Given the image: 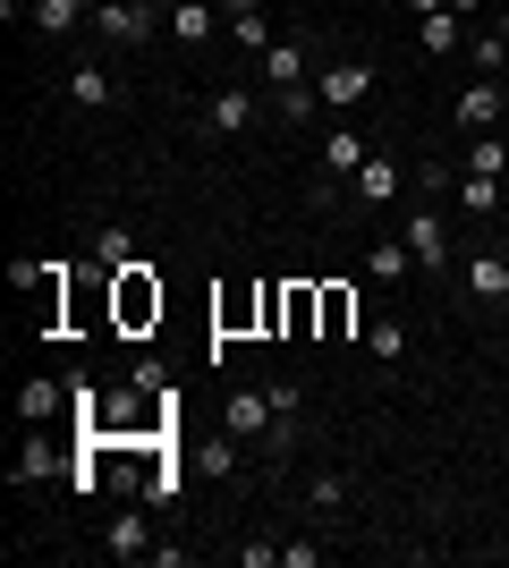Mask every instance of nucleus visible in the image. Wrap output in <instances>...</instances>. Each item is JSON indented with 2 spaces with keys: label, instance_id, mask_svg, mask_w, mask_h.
Here are the masks:
<instances>
[{
  "label": "nucleus",
  "instance_id": "10",
  "mask_svg": "<svg viewBox=\"0 0 509 568\" xmlns=\"http://www.w3.org/2000/svg\"><path fill=\"white\" fill-rule=\"evenodd\" d=\"M357 170H365V136H357V128H323V179L348 187Z\"/></svg>",
  "mask_w": 509,
  "mask_h": 568
},
{
  "label": "nucleus",
  "instance_id": "16",
  "mask_svg": "<svg viewBox=\"0 0 509 568\" xmlns=\"http://www.w3.org/2000/svg\"><path fill=\"white\" fill-rule=\"evenodd\" d=\"M315 323H323L315 281H289V297H281V332H289V339H315Z\"/></svg>",
  "mask_w": 509,
  "mask_h": 568
},
{
  "label": "nucleus",
  "instance_id": "22",
  "mask_svg": "<svg viewBox=\"0 0 509 568\" xmlns=\"http://www.w3.org/2000/svg\"><path fill=\"white\" fill-rule=\"evenodd\" d=\"M450 204H459V213H501V179H476V170H459V187H450Z\"/></svg>",
  "mask_w": 509,
  "mask_h": 568
},
{
  "label": "nucleus",
  "instance_id": "6",
  "mask_svg": "<svg viewBox=\"0 0 509 568\" xmlns=\"http://www.w3.org/2000/svg\"><path fill=\"white\" fill-rule=\"evenodd\" d=\"M315 94H323V111H357L374 94V69L365 60H332V69H315Z\"/></svg>",
  "mask_w": 509,
  "mask_h": 568
},
{
  "label": "nucleus",
  "instance_id": "27",
  "mask_svg": "<svg viewBox=\"0 0 509 568\" xmlns=\"http://www.w3.org/2000/svg\"><path fill=\"white\" fill-rule=\"evenodd\" d=\"M51 407H60V382H26V390H18V416H26V425H43Z\"/></svg>",
  "mask_w": 509,
  "mask_h": 568
},
{
  "label": "nucleus",
  "instance_id": "4",
  "mask_svg": "<svg viewBox=\"0 0 509 568\" xmlns=\"http://www.w3.org/2000/svg\"><path fill=\"white\" fill-rule=\"evenodd\" d=\"M221 425L238 433V442H264V433L281 425V399H272V390H255V382H238V390L221 399Z\"/></svg>",
  "mask_w": 509,
  "mask_h": 568
},
{
  "label": "nucleus",
  "instance_id": "24",
  "mask_svg": "<svg viewBox=\"0 0 509 568\" xmlns=\"http://www.w3.org/2000/svg\"><path fill=\"white\" fill-rule=\"evenodd\" d=\"M230 43H238L246 60H264V51H272V18H264V9H238V18H230Z\"/></svg>",
  "mask_w": 509,
  "mask_h": 568
},
{
  "label": "nucleus",
  "instance_id": "9",
  "mask_svg": "<svg viewBox=\"0 0 509 568\" xmlns=\"http://www.w3.org/2000/svg\"><path fill=\"white\" fill-rule=\"evenodd\" d=\"M306 69H315V51L297 43V34H289V43H272V51H264V85H272V94H289V85H306Z\"/></svg>",
  "mask_w": 509,
  "mask_h": 568
},
{
  "label": "nucleus",
  "instance_id": "25",
  "mask_svg": "<svg viewBox=\"0 0 509 568\" xmlns=\"http://www.w3.org/2000/svg\"><path fill=\"white\" fill-rule=\"evenodd\" d=\"M272 111H281V128H315L323 94H315V85H289V94H272Z\"/></svg>",
  "mask_w": 509,
  "mask_h": 568
},
{
  "label": "nucleus",
  "instance_id": "19",
  "mask_svg": "<svg viewBox=\"0 0 509 568\" xmlns=\"http://www.w3.org/2000/svg\"><path fill=\"white\" fill-rule=\"evenodd\" d=\"M425 26V60H450V51H467V18L459 9H434V18H416Z\"/></svg>",
  "mask_w": 509,
  "mask_h": 568
},
{
  "label": "nucleus",
  "instance_id": "11",
  "mask_svg": "<svg viewBox=\"0 0 509 568\" xmlns=\"http://www.w3.org/2000/svg\"><path fill=\"white\" fill-rule=\"evenodd\" d=\"M255 111H264V102L246 94V85H221V94L204 102V119H213L221 136H246V128H255Z\"/></svg>",
  "mask_w": 509,
  "mask_h": 568
},
{
  "label": "nucleus",
  "instance_id": "5",
  "mask_svg": "<svg viewBox=\"0 0 509 568\" xmlns=\"http://www.w3.org/2000/svg\"><path fill=\"white\" fill-rule=\"evenodd\" d=\"M450 119H459L467 136H492V128H509V94H501V77H476V85L450 102Z\"/></svg>",
  "mask_w": 509,
  "mask_h": 568
},
{
  "label": "nucleus",
  "instance_id": "36",
  "mask_svg": "<svg viewBox=\"0 0 509 568\" xmlns=\"http://www.w3.org/2000/svg\"><path fill=\"white\" fill-rule=\"evenodd\" d=\"M501 314H509V288H501Z\"/></svg>",
  "mask_w": 509,
  "mask_h": 568
},
{
  "label": "nucleus",
  "instance_id": "17",
  "mask_svg": "<svg viewBox=\"0 0 509 568\" xmlns=\"http://www.w3.org/2000/svg\"><path fill=\"white\" fill-rule=\"evenodd\" d=\"M416 272V255H408V237H383V246H374V255H365V281L374 288H399Z\"/></svg>",
  "mask_w": 509,
  "mask_h": 568
},
{
  "label": "nucleus",
  "instance_id": "26",
  "mask_svg": "<svg viewBox=\"0 0 509 568\" xmlns=\"http://www.w3.org/2000/svg\"><path fill=\"white\" fill-rule=\"evenodd\" d=\"M365 356H383V365H399V356H408V323H365Z\"/></svg>",
  "mask_w": 509,
  "mask_h": 568
},
{
  "label": "nucleus",
  "instance_id": "8",
  "mask_svg": "<svg viewBox=\"0 0 509 568\" xmlns=\"http://www.w3.org/2000/svg\"><path fill=\"white\" fill-rule=\"evenodd\" d=\"M459 288H467V297H485V306H501L509 255H492V246H485V255H467V263H459Z\"/></svg>",
  "mask_w": 509,
  "mask_h": 568
},
{
  "label": "nucleus",
  "instance_id": "23",
  "mask_svg": "<svg viewBox=\"0 0 509 568\" xmlns=\"http://www.w3.org/2000/svg\"><path fill=\"white\" fill-rule=\"evenodd\" d=\"M94 263H102V272H128V263H136V230H128V221L94 230Z\"/></svg>",
  "mask_w": 509,
  "mask_h": 568
},
{
  "label": "nucleus",
  "instance_id": "18",
  "mask_svg": "<svg viewBox=\"0 0 509 568\" xmlns=\"http://www.w3.org/2000/svg\"><path fill=\"white\" fill-rule=\"evenodd\" d=\"M69 102H77V111H111V102H120L111 69H85V60H77V69H69Z\"/></svg>",
  "mask_w": 509,
  "mask_h": 568
},
{
  "label": "nucleus",
  "instance_id": "7",
  "mask_svg": "<svg viewBox=\"0 0 509 568\" xmlns=\"http://www.w3.org/2000/svg\"><path fill=\"white\" fill-rule=\"evenodd\" d=\"M315 297H323L315 339H357V288H348V281H315Z\"/></svg>",
  "mask_w": 509,
  "mask_h": 568
},
{
  "label": "nucleus",
  "instance_id": "35",
  "mask_svg": "<svg viewBox=\"0 0 509 568\" xmlns=\"http://www.w3.org/2000/svg\"><path fill=\"white\" fill-rule=\"evenodd\" d=\"M501 34H509V9H501Z\"/></svg>",
  "mask_w": 509,
  "mask_h": 568
},
{
  "label": "nucleus",
  "instance_id": "1",
  "mask_svg": "<svg viewBox=\"0 0 509 568\" xmlns=\"http://www.w3.org/2000/svg\"><path fill=\"white\" fill-rule=\"evenodd\" d=\"M111 323H120V332H153V323H162V272H153L145 255L128 263V272H111Z\"/></svg>",
  "mask_w": 509,
  "mask_h": 568
},
{
  "label": "nucleus",
  "instance_id": "3",
  "mask_svg": "<svg viewBox=\"0 0 509 568\" xmlns=\"http://www.w3.org/2000/svg\"><path fill=\"white\" fill-rule=\"evenodd\" d=\"M153 18H162V9H145V0H94V34H102L111 51L153 43Z\"/></svg>",
  "mask_w": 509,
  "mask_h": 568
},
{
  "label": "nucleus",
  "instance_id": "15",
  "mask_svg": "<svg viewBox=\"0 0 509 568\" xmlns=\"http://www.w3.org/2000/svg\"><path fill=\"white\" fill-rule=\"evenodd\" d=\"M348 195H357V204H399V162H383V153H365V170L348 179Z\"/></svg>",
  "mask_w": 509,
  "mask_h": 568
},
{
  "label": "nucleus",
  "instance_id": "20",
  "mask_svg": "<svg viewBox=\"0 0 509 568\" xmlns=\"http://www.w3.org/2000/svg\"><path fill=\"white\" fill-rule=\"evenodd\" d=\"M459 170H476V179H501L509 170V128H492V136H467V162Z\"/></svg>",
  "mask_w": 509,
  "mask_h": 568
},
{
  "label": "nucleus",
  "instance_id": "31",
  "mask_svg": "<svg viewBox=\"0 0 509 568\" xmlns=\"http://www.w3.org/2000/svg\"><path fill=\"white\" fill-rule=\"evenodd\" d=\"M408 9H416V18H434V9H450V0H408Z\"/></svg>",
  "mask_w": 509,
  "mask_h": 568
},
{
  "label": "nucleus",
  "instance_id": "13",
  "mask_svg": "<svg viewBox=\"0 0 509 568\" xmlns=\"http://www.w3.org/2000/svg\"><path fill=\"white\" fill-rule=\"evenodd\" d=\"M213 323H221V339H238V332H264V288H230L213 306Z\"/></svg>",
  "mask_w": 509,
  "mask_h": 568
},
{
  "label": "nucleus",
  "instance_id": "30",
  "mask_svg": "<svg viewBox=\"0 0 509 568\" xmlns=\"http://www.w3.org/2000/svg\"><path fill=\"white\" fill-rule=\"evenodd\" d=\"M306 500H315V509H339V500H348V484H339V475H315V484H306Z\"/></svg>",
  "mask_w": 509,
  "mask_h": 568
},
{
  "label": "nucleus",
  "instance_id": "14",
  "mask_svg": "<svg viewBox=\"0 0 509 568\" xmlns=\"http://www.w3.org/2000/svg\"><path fill=\"white\" fill-rule=\"evenodd\" d=\"M102 551H111V560H145V551H153V544H145V500L102 526Z\"/></svg>",
  "mask_w": 509,
  "mask_h": 568
},
{
  "label": "nucleus",
  "instance_id": "2",
  "mask_svg": "<svg viewBox=\"0 0 509 568\" xmlns=\"http://www.w3.org/2000/svg\"><path fill=\"white\" fill-rule=\"evenodd\" d=\"M399 237H408L416 272H459V255H450V221H441L434 204H416V213L399 221Z\"/></svg>",
  "mask_w": 509,
  "mask_h": 568
},
{
  "label": "nucleus",
  "instance_id": "32",
  "mask_svg": "<svg viewBox=\"0 0 509 568\" xmlns=\"http://www.w3.org/2000/svg\"><path fill=\"white\" fill-rule=\"evenodd\" d=\"M221 9H230V18H238V9H264V0H221Z\"/></svg>",
  "mask_w": 509,
  "mask_h": 568
},
{
  "label": "nucleus",
  "instance_id": "28",
  "mask_svg": "<svg viewBox=\"0 0 509 568\" xmlns=\"http://www.w3.org/2000/svg\"><path fill=\"white\" fill-rule=\"evenodd\" d=\"M467 51H476V69H485V77H501V69H509V34H501V26H492V34H476Z\"/></svg>",
  "mask_w": 509,
  "mask_h": 568
},
{
  "label": "nucleus",
  "instance_id": "21",
  "mask_svg": "<svg viewBox=\"0 0 509 568\" xmlns=\"http://www.w3.org/2000/svg\"><path fill=\"white\" fill-rule=\"evenodd\" d=\"M94 18V0H34V34H77Z\"/></svg>",
  "mask_w": 509,
  "mask_h": 568
},
{
  "label": "nucleus",
  "instance_id": "34",
  "mask_svg": "<svg viewBox=\"0 0 509 568\" xmlns=\"http://www.w3.org/2000/svg\"><path fill=\"white\" fill-rule=\"evenodd\" d=\"M145 9H162V18H170V0H145Z\"/></svg>",
  "mask_w": 509,
  "mask_h": 568
},
{
  "label": "nucleus",
  "instance_id": "33",
  "mask_svg": "<svg viewBox=\"0 0 509 568\" xmlns=\"http://www.w3.org/2000/svg\"><path fill=\"white\" fill-rule=\"evenodd\" d=\"M450 9H459V18H476V9H485V0H450Z\"/></svg>",
  "mask_w": 509,
  "mask_h": 568
},
{
  "label": "nucleus",
  "instance_id": "12",
  "mask_svg": "<svg viewBox=\"0 0 509 568\" xmlns=\"http://www.w3.org/2000/svg\"><path fill=\"white\" fill-rule=\"evenodd\" d=\"M213 18H221L213 0H170V18H162V26H170V43H187V51H195V43H213Z\"/></svg>",
  "mask_w": 509,
  "mask_h": 568
},
{
  "label": "nucleus",
  "instance_id": "29",
  "mask_svg": "<svg viewBox=\"0 0 509 568\" xmlns=\"http://www.w3.org/2000/svg\"><path fill=\"white\" fill-rule=\"evenodd\" d=\"M51 467H60V458H51V442H26V450H18V484H43Z\"/></svg>",
  "mask_w": 509,
  "mask_h": 568
}]
</instances>
